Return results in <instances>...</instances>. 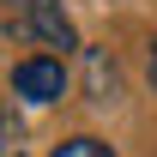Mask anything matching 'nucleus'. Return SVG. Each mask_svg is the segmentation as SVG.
I'll return each instance as SVG.
<instances>
[{"mask_svg":"<svg viewBox=\"0 0 157 157\" xmlns=\"http://www.w3.org/2000/svg\"><path fill=\"white\" fill-rule=\"evenodd\" d=\"M12 97H24V103H60L67 97V60H55V55L18 60V67H12Z\"/></svg>","mask_w":157,"mask_h":157,"instance_id":"2","label":"nucleus"},{"mask_svg":"<svg viewBox=\"0 0 157 157\" xmlns=\"http://www.w3.org/2000/svg\"><path fill=\"white\" fill-rule=\"evenodd\" d=\"M151 91H157V42H151Z\"/></svg>","mask_w":157,"mask_h":157,"instance_id":"6","label":"nucleus"},{"mask_svg":"<svg viewBox=\"0 0 157 157\" xmlns=\"http://www.w3.org/2000/svg\"><path fill=\"white\" fill-rule=\"evenodd\" d=\"M0 24L18 42H30V48H42V55H55V60H67L78 48V30H73V18H67L60 0H6Z\"/></svg>","mask_w":157,"mask_h":157,"instance_id":"1","label":"nucleus"},{"mask_svg":"<svg viewBox=\"0 0 157 157\" xmlns=\"http://www.w3.org/2000/svg\"><path fill=\"white\" fill-rule=\"evenodd\" d=\"M0 157H18V121H12V109H0Z\"/></svg>","mask_w":157,"mask_h":157,"instance_id":"5","label":"nucleus"},{"mask_svg":"<svg viewBox=\"0 0 157 157\" xmlns=\"http://www.w3.org/2000/svg\"><path fill=\"white\" fill-rule=\"evenodd\" d=\"M55 157H115V145L97 139V133H73V139H60V145H55Z\"/></svg>","mask_w":157,"mask_h":157,"instance_id":"4","label":"nucleus"},{"mask_svg":"<svg viewBox=\"0 0 157 157\" xmlns=\"http://www.w3.org/2000/svg\"><path fill=\"white\" fill-rule=\"evenodd\" d=\"M85 78H91V103H115L121 73H115V55L109 48H85Z\"/></svg>","mask_w":157,"mask_h":157,"instance_id":"3","label":"nucleus"}]
</instances>
